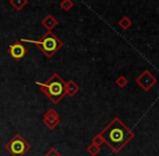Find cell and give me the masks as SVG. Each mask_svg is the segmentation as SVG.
<instances>
[{
    "instance_id": "6da1fadb",
    "label": "cell",
    "mask_w": 159,
    "mask_h": 156,
    "mask_svg": "<svg viewBox=\"0 0 159 156\" xmlns=\"http://www.w3.org/2000/svg\"><path fill=\"white\" fill-rule=\"evenodd\" d=\"M100 135H102L104 143H106L115 153H119L134 138L133 131L127 127L119 117L114 118L101 131Z\"/></svg>"
},
{
    "instance_id": "7a4b0ae2",
    "label": "cell",
    "mask_w": 159,
    "mask_h": 156,
    "mask_svg": "<svg viewBox=\"0 0 159 156\" xmlns=\"http://www.w3.org/2000/svg\"><path fill=\"white\" fill-rule=\"evenodd\" d=\"M36 85L40 87V90L53 104H57L59 102H61L66 95V92H65L66 81L57 73L51 75L46 82L37 81Z\"/></svg>"
},
{
    "instance_id": "3957f363",
    "label": "cell",
    "mask_w": 159,
    "mask_h": 156,
    "mask_svg": "<svg viewBox=\"0 0 159 156\" xmlns=\"http://www.w3.org/2000/svg\"><path fill=\"white\" fill-rule=\"evenodd\" d=\"M22 42H30V44H35L36 47L41 50V52L46 55L47 57H52L60 49L63 47V41L57 36L53 32H47L42 35L38 40L33 39H22Z\"/></svg>"
},
{
    "instance_id": "277c9868",
    "label": "cell",
    "mask_w": 159,
    "mask_h": 156,
    "mask_svg": "<svg viewBox=\"0 0 159 156\" xmlns=\"http://www.w3.org/2000/svg\"><path fill=\"white\" fill-rule=\"evenodd\" d=\"M4 149L11 156H24L32 149V146L21 135L16 133L9 140L8 143L4 145Z\"/></svg>"
},
{
    "instance_id": "5b68a950",
    "label": "cell",
    "mask_w": 159,
    "mask_h": 156,
    "mask_svg": "<svg viewBox=\"0 0 159 156\" xmlns=\"http://www.w3.org/2000/svg\"><path fill=\"white\" fill-rule=\"evenodd\" d=\"M135 82L141 87L142 90L147 92V91H149L156 84H157V78L154 76L148 70H145L144 72H142L136 77Z\"/></svg>"
},
{
    "instance_id": "8992f818",
    "label": "cell",
    "mask_w": 159,
    "mask_h": 156,
    "mask_svg": "<svg viewBox=\"0 0 159 156\" xmlns=\"http://www.w3.org/2000/svg\"><path fill=\"white\" fill-rule=\"evenodd\" d=\"M8 54L15 61H20L27 54V49L21 41H15L14 44L9 46Z\"/></svg>"
},
{
    "instance_id": "52a82bcc",
    "label": "cell",
    "mask_w": 159,
    "mask_h": 156,
    "mask_svg": "<svg viewBox=\"0 0 159 156\" xmlns=\"http://www.w3.org/2000/svg\"><path fill=\"white\" fill-rule=\"evenodd\" d=\"M43 124L47 126V128L53 130L60 125V115L53 108H49L43 117Z\"/></svg>"
},
{
    "instance_id": "ba28073f",
    "label": "cell",
    "mask_w": 159,
    "mask_h": 156,
    "mask_svg": "<svg viewBox=\"0 0 159 156\" xmlns=\"http://www.w3.org/2000/svg\"><path fill=\"white\" fill-rule=\"evenodd\" d=\"M57 24H59V21H57L52 14L46 15L44 19L41 21V25L47 28V32H52L53 28H54L55 26H57Z\"/></svg>"
},
{
    "instance_id": "9c48e42d",
    "label": "cell",
    "mask_w": 159,
    "mask_h": 156,
    "mask_svg": "<svg viewBox=\"0 0 159 156\" xmlns=\"http://www.w3.org/2000/svg\"><path fill=\"white\" fill-rule=\"evenodd\" d=\"M79 89L80 87L73 79L68 80L66 82V85H65V92H66V95H68V97H74L79 91Z\"/></svg>"
},
{
    "instance_id": "30bf717a",
    "label": "cell",
    "mask_w": 159,
    "mask_h": 156,
    "mask_svg": "<svg viewBox=\"0 0 159 156\" xmlns=\"http://www.w3.org/2000/svg\"><path fill=\"white\" fill-rule=\"evenodd\" d=\"M9 3H10V6L13 7V9L20 11L27 4V0H10Z\"/></svg>"
},
{
    "instance_id": "8fae6325",
    "label": "cell",
    "mask_w": 159,
    "mask_h": 156,
    "mask_svg": "<svg viewBox=\"0 0 159 156\" xmlns=\"http://www.w3.org/2000/svg\"><path fill=\"white\" fill-rule=\"evenodd\" d=\"M118 25H119L120 27L122 28V30H129V28L132 26V21L130 20V17L122 16L121 19L118 21Z\"/></svg>"
},
{
    "instance_id": "7c38bea8",
    "label": "cell",
    "mask_w": 159,
    "mask_h": 156,
    "mask_svg": "<svg viewBox=\"0 0 159 156\" xmlns=\"http://www.w3.org/2000/svg\"><path fill=\"white\" fill-rule=\"evenodd\" d=\"M100 151H101L100 146L94 145V144H92V143H91L90 145L88 146V149H87V152H88L91 156H96L98 153H100Z\"/></svg>"
},
{
    "instance_id": "4fadbf2b",
    "label": "cell",
    "mask_w": 159,
    "mask_h": 156,
    "mask_svg": "<svg viewBox=\"0 0 159 156\" xmlns=\"http://www.w3.org/2000/svg\"><path fill=\"white\" fill-rule=\"evenodd\" d=\"M128 79H127V77H125L124 75H120L119 77L117 78V79H116V81H115V84L117 85L118 87H119V88H125V87L127 86L128 85Z\"/></svg>"
},
{
    "instance_id": "5bb4252c",
    "label": "cell",
    "mask_w": 159,
    "mask_h": 156,
    "mask_svg": "<svg viewBox=\"0 0 159 156\" xmlns=\"http://www.w3.org/2000/svg\"><path fill=\"white\" fill-rule=\"evenodd\" d=\"M60 7H61L64 11H69L74 7V2L71 1V0H63V1L60 3Z\"/></svg>"
},
{
    "instance_id": "9a60e30c",
    "label": "cell",
    "mask_w": 159,
    "mask_h": 156,
    "mask_svg": "<svg viewBox=\"0 0 159 156\" xmlns=\"http://www.w3.org/2000/svg\"><path fill=\"white\" fill-rule=\"evenodd\" d=\"M103 143H104V140H103L102 135H101L100 133H98V135H96L95 137L92 139V144H94V145L101 146Z\"/></svg>"
},
{
    "instance_id": "2e32d148",
    "label": "cell",
    "mask_w": 159,
    "mask_h": 156,
    "mask_svg": "<svg viewBox=\"0 0 159 156\" xmlns=\"http://www.w3.org/2000/svg\"><path fill=\"white\" fill-rule=\"evenodd\" d=\"M43 156H63V155H62L61 153H60L59 151L57 150V149L51 148L50 150H49L48 152H47Z\"/></svg>"
}]
</instances>
